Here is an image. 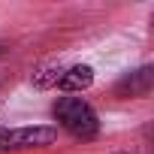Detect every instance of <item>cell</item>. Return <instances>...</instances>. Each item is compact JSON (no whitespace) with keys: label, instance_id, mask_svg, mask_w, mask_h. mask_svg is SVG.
<instances>
[{"label":"cell","instance_id":"obj_1","mask_svg":"<svg viewBox=\"0 0 154 154\" xmlns=\"http://www.w3.org/2000/svg\"><path fill=\"white\" fill-rule=\"evenodd\" d=\"M54 118L60 121L63 130H69L72 136H79V139H94L97 130H100L97 112L82 97H60L54 103Z\"/></svg>","mask_w":154,"mask_h":154},{"label":"cell","instance_id":"obj_2","mask_svg":"<svg viewBox=\"0 0 154 154\" xmlns=\"http://www.w3.org/2000/svg\"><path fill=\"white\" fill-rule=\"evenodd\" d=\"M54 127H21V130H9V151L18 148H39V145H51L54 142Z\"/></svg>","mask_w":154,"mask_h":154},{"label":"cell","instance_id":"obj_4","mask_svg":"<svg viewBox=\"0 0 154 154\" xmlns=\"http://www.w3.org/2000/svg\"><path fill=\"white\" fill-rule=\"evenodd\" d=\"M91 82H94V69H91V66H69V69L60 72L57 88L66 91V94H72V91H85V88H91Z\"/></svg>","mask_w":154,"mask_h":154},{"label":"cell","instance_id":"obj_3","mask_svg":"<svg viewBox=\"0 0 154 154\" xmlns=\"http://www.w3.org/2000/svg\"><path fill=\"white\" fill-rule=\"evenodd\" d=\"M151 85H154V69L151 66H142L136 72H130L127 79L118 82V97H148L151 94Z\"/></svg>","mask_w":154,"mask_h":154},{"label":"cell","instance_id":"obj_5","mask_svg":"<svg viewBox=\"0 0 154 154\" xmlns=\"http://www.w3.org/2000/svg\"><path fill=\"white\" fill-rule=\"evenodd\" d=\"M60 72H63V69H60L57 63H45V66H39V69L33 72V85H36V88H51V85L57 88Z\"/></svg>","mask_w":154,"mask_h":154},{"label":"cell","instance_id":"obj_6","mask_svg":"<svg viewBox=\"0 0 154 154\" xmlns=\"http://www.w3.org/2000/svg\"><path fill=\"white\" fill-rule=\"evenodd\" d=\"M0 151H9V130L0 127Z\"/></svg>","mask_w":154,"mask_h":154}]
</instances>
